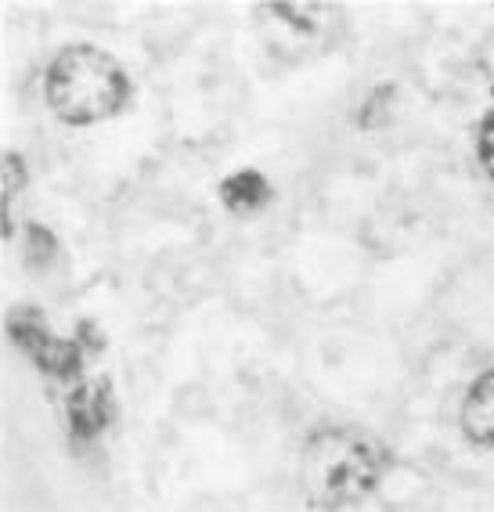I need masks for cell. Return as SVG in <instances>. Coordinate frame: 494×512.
Listing matches in <instances>:
<instances>
[{"instance_id": "6da1fadb", "label": "cell", "mask_w": 494, "mask_h": 512, "mask_svg": "<svg viewBox=\"0 0 494 512\" xmlns=\"http://www.w3.org/2000/svg\"><path fill=\"white\" fill-rule=\"evenodd\" d=\"M397 455L365 426H318L300 451L303 502L318 512H343L383 487Z\"/></svg>"}, {"instance_id": "7a4b0ae2", "label": "cell", "mask_w": 494, "mask_h": 512, "mask_svg": "<svg viewBox=\"0 0 494 512\" xmlns=\"http://www.w3.org/2000/svg\"><path fill=\"white\" fill-rule=\"evenodd\" d=\"M134 83L116 55L94 44L62 47L44 76L47 109L69 127H98L127 109Z\"/></svg>"}, {"instance_id": "3957f363", "label": "cell", "mask_w": 494, "mask_h": 512, "mask_svg": "<svg viewBox=\"0 0 494 512\" xmlns=\"http://www.w3.org/2000/svg\"><path fill=\"white\" fill-rule=\"evenodd\" d=\"M8 336L44 375H51L58 383H73V386L83 379L87 347H83L76 336L73 339L58 336V332H51L44 321H37L33 314H15V318H8Z\"/></svg>"}, {"instance_id": "277c9868", "label": "cell", "mask_w": 494, "mask_h": 512, "mask_svg": "<svg viewBox=\"0 0 494 512\" xmlns=\"http://www.w3.org/2000/svg\"><path fill=\"white\" fill-rule=\"evenodd\" d=\"M112 412H116L112 379H105V375L87 379L83 375L80 383L69 390V397H65V426H69V437L76 444H94L112 426Z\"/></svg>"}, {"instance_id": "5b68a950", "label": "cell", "mask_w": 494, "mask_h": 512, "mask_svg": "<svg viewBox=\"0 0 494 512\" xmlns=\"http://www.w3.org/2000/svg\"><path fill=\"white\" fill-rule=\"evenodd\" d=\"M458 430L473 448L494 451V368L480 372L466 386L458 404Z\"/></svg>"}, {"instance_id": "8992f818", "label": "cell", "mask_w": 494, "mask_h": 512, "mask_svg": "<svg viewBox=\"0 0 494 512\" xmlns=\"http://www.w3.org/2000/svg\"><path fill=\"white\" fill-rule=\"evenodd\" d=\"M217 195L224 202V210L238 213V217H253V213L271 206L275 188H271V181L260 170H235V174H228L220 181Z\"/></svg>"}, {"instance_id": "52a82bcc", "label": "cell", "mask_w": 494, "mask_h": 512, "mask_svg": "<svg viewBox=\"0 0 494 512\" xmlns=\"http://www.w3.org/2000/svg\"><path fill=\"white\" fill-rule=\"evenodd\" d=\"M29 184V166L22 159V152L15 148H4V156H0V217H4V235H15V224H11V202L15 195L26 192Z\"/></svg>"}, {"instance_id": "ba28073f", "label": "cell", "mask_w": 494, "mask_h": 512, "mask_svg": "<svg viewBox=\"0 0 494 512\" xmlns=\"http://www.w3.org/2000/svg\"><path fill=\"white\" fill-rule=\"evenodd\" d=\"M55 256H58V235L47 224L29 220L26 228H22V264L29 271H47V267L55 264Z\"/></svg>"}, {"instance_id": "9c48e42d", "label": "cell", "mask_w": 494, "mask_h": 512, "mask_svg": "<svg viewBox=\"0 0 494 512\" xmlns=\"http://www.w3.org/2000/svg\"><path fill=\"white\" fill-rule=\"evenodd\" d=\"M397 105V87L394 83H379L365 94L361 101V112H357V127L361 130H379L390 123V112Z\"/></svg>"}, {"instance_id": "30bf717a", "label": "cell", "mask_w": 494, "mask_h": 512, "mask_svg": "<svg viewBox=\"0 0 494 512\" xmlns=\"http://www.w3.org/2000/svg\"><path fill=\"white\" fill-rule=\"evenodd\" d=\"M476 163L494 181V109H487L476 123Z\"/></svg>"}]
</instances>
